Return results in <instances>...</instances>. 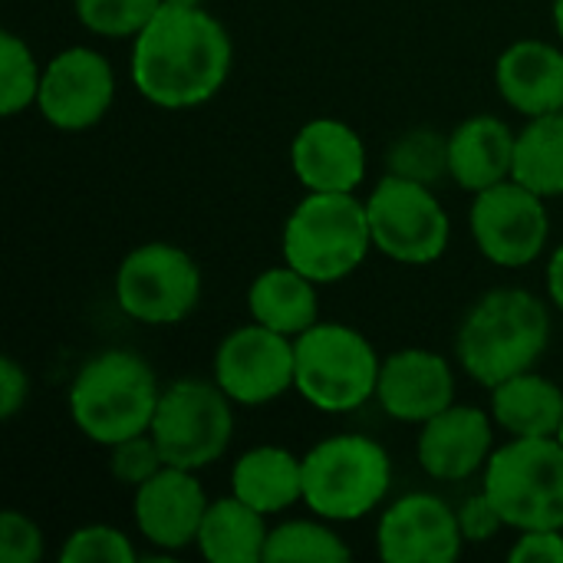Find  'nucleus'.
<instances>
[{
  "label": "nucleus",
  "mask_w": 563,
  "mask_h": 563,
  "mask_svg": "<svg viewBox=\"0 0 563 563\" xmlns=\"http://www.w3.org/2000/svg\"><path fill=\"white\" fill-rule=\"evenodd\" d=\"M234 66L228 26L205 7L162 3L132 40L129 73L139 96L158 109H195L211 102Z\"/></svg>",
  "instance_id": "f257e3e1"
},
{
  "label": "nucleus",
  "mask_w": 563,
  "mask_h": 563,
  "mask_svg": "<svg viewBox=\"0 0 563 563\" xmlns=\"http://www.w3.org/2000/svg\"><path fill=\"white\" fill-rule=\"evenodd\" d=\"M548 346L551 310L538 294L521 287H495L482 294L455 336L462 369L485 389L534 369Z\"/></svg>",
  "instance_id": "f03ea898"
},
{
  "label": "nucleus",
  "mask_w": 563,
  "mask_h": 563,
  "mask_svg": "<svg viewBox=\"0 0 563 563\" xmlns=\"http://www.w3.org/2000/svg\"><path fill=\"white\" fill-rule=\"evenodd\" d=\"M162 386L155 369L132 350L92 353L73 376L66 409L79 435L109 449L152 429Z\"/></svg>",
  "instance_id": "7ed1b4c3"
},
{
  "label": "nucleus",
  "mask_w": 563,
  "mask_h": 563,
  "mask_svg": "<svg viewBox=\"0 0 563 563\" xmlns=\"http://www.w3.org/2000/svg\"><path fill=\"white\" fill-rule=\"evenodd\" d=\"M373 251L366 198L356 191H307L284 221L280 254L313 284H340Z\"/></svg>",
  "instance_id": "20e7f679"
},
{
  "label": "nucleus",
  "mask_w": 563,
  "mask_h": 563,
  "mask_svg": "<svg viewBox=\"0 0 563 563\" xmlns=\"http://www.w3.org/2000/svg\"><path fill=\"white\" fill-rule=\"evenodd\" d=\"M393 488V459L369 435H330L303 455V505L330 521L369 518Z\"/></svg>",
  "instance_id": "39448f33"
},
{
  "label": "nucleus",
  "mask_w": 563,
  "mask_h": 563,
  "mask_svg": "<svg viewBox=\"0 0 563 563\" xmlns=\"http://www.w3.org/2000/svg\"><path fill=\"white\" fill-rule=\"evenodd\" d=\"M297 383L307 406L327 416H346L376 399L383 360L366 333L350 323L320 320L294 340Z\"/></svg>",
  "instance_id": "423d86ee"
},
{
  "label": "nucleus",
  "mask_w": 563,
  "mask_h": 563,
  "mask_svg": "<svg viewBox=\"0 0 563 563\" xmlns=\"http://www.w3.org/2000/svg\"><path fill=\"white\" fill-rule=\"evenodd\" d=\"M482 488L515 531H563V445L558 439H508L492 452Z\"/></svg>",
  "instance_id": "0eeeda50"
},
{
  "label": "nucleus",
  "mask_w": 563,
  "mask_h": 563,
  "mask_svg": "<svg viewBox=\"0 0 563 563\" xmlns=\"http://www.w3.org/2000/svg\"><path fill=\"white\" fill-rule=\"evenodd\" d=\"M119 310L145 327H175L188 320L205 294L198 261L172 241L132 247L112 280Z\"/></svg>",
  "instance_id": "6e6552de"
},
{
  "label": "nucleus",
  "mask_w": 563,
  "mask_h": 563,
  "mask_svg": "<svg viewBox=\"0 0 563 563\" xmlns=\"http://www.w3.org/2000/svg\"><path fill=\"white\" fill-rule=\"evenodd\" d=\"M148 432L158 442L165 465L201 472L224 459L231 445L234 402L214 379H175L162 386V399Z\"/></svg>",
  "instance_id": "1a4fd4ad"
},
{
  "label": "nucleus",
  "mask_w": 563,
  "mask_h": 563,
  "mask_svg": "<svg viewBox=\"0 0 563 563\" xmlns=\"http://www.w3.org/2000/svg\"><path fill=\"white\" fill-rule=\"evenodd\" d=\"M373 251L383 257L426 267L445 257L452 241V221L432 185L386 172L366 198Z\"/></svg>",
  "instance_id": "9d476101"
},
{
  "label": "nucleus",
  "mask_w": 563,
  "mask_h": 563,
  "mask_svg": "<svg viewBox=\"0 0 563 563\" xmlns=\"http://www.w3.org/2000/svg\"><path fill=\"white\" fill-rule=\"evenodd\" d=\"M468 231L475 247L495 267H528L534 264L551 241V214L548 198L531 191L528 185L508 178L478 195H472Z\"/></svg>",
  "instance_id": "9b49d317"
},
{
  "label": "nucleus",
  "mask_w": 563,
  "mask_h": 563,
  "mask_svg": "<svg viewBox=\"0 0 563 563\" xmlns=\"http://www.w3.org/2000/svg\"><path fill=\"white\" fill-rule=\"evenodd\" d=\"M214 383L234 406H271L297 383L294 340L264 327L247 323L231 330L214 350Z\"/></svg>",
  "instance_id": "f8f14e48"
},
{
  "label": "nucleus",
  "mask_w": 563,
  "mask_h": 563,
  "mask_svg": "<svg viewBox=\"0 0 563 563\" xmlns=\"http://www.w3.org/2000/svg\"><path fill=\"white\" fill-rule=\"evenodd\" d=\"M112 102L115 73L99 49L66 46L43 66L36 109L53 129L86 132L109 115Z\"/></svg>",
  "instance_id": "ddd939ff"
},
{
  "label": "nucleus",
  "mask_w": 563,
  "mask_h": 563,
  "mask_svg": "<svg viewBox=\"0 0 563 563\" xmlns=\"http://www.w3.org/2000/svg\"><path fill=\"white\" fill-rule=\"evenodd\" d=\"M376 551L386 563H455L465 551L459 511L439 495L409 492L379 515Z\"/></svg>",
  "instance_id": "4468645a"
},
{
  "label": "nucleus",
  "mask_w": 563,
  "mask_h": 563,
  "mask_svg": "<svg viewBox=\"0 0 563 563\" xmlns=\"http://www.w3.org/2000/svg\"><path fill=\"white\" fill-rule=\"evenodd\" d=\"M208 505L198 472L178 465H165L132 492L135 528L162 554H178L198 541Z\"/></svg>",
  "instance_id": "2eb2a0df"
},
{
  "label": "nucleus",
  "mask_w": 563,
  "mask_h": 563,
  "mask_svg": "<svg viewBox=\"0 0 563 563\" xmlns=\"http://www.w3.org/2000/svg\"><path fill=\"white\" fill-rule=\"evenodd\" d=\"M495 419L485 409L452 402L419 426L416 459L435 482H468L495 452Z\"/></svg>",
  "instance_id": "dca6fc26"
},
{
  "label": "nucleus",
  "mask_w": 563,
  "mask_h": 563,
  "mask_svg": "<svg viewBox=\"0 0 563 563\" xmlns=\"http://www.w3.org/2000/svg\"><path fill=\"white\" fill-rule=\"evenodd\" d=\"M376 402L389 419L422 426L455 402V369L435 350H396L383 360Z\"/></svg>",
  "instance_id": "f3484780"
},
{
  "label": "nucleus",
  "mask_w": 563,
  "mask_h": 563,
  "mask_svg": "<svg viewBox=\"0 0 563 563\" xmlns=\"http://www.w3.org/2000/svg\"><path fill=\"white\" fill-rule=\"evenodd\" d=\"M290 168L307 191H360L366 181L363 135L343 119L317 115L290 142Z\"/></svg>",
  "instance_id": "a211bd4d"
},
{
  "label": "nucleus",
  "mask_w": 563,
  "mask_h": 563,
  "mask_svg": "<svg viewBox=\"0 0 563 563\" xmlns=\"http://www.w3.org/2000/svg\"><path fill=\"white\" fill-rule=\"evenodd\" d=\"M495 89L521 115H548L563 109V43L515 40L495 59Z\"/></svg>",
  "instance_id": "6ab92c4d"
},
{
  "label": "nucleus",
  "mask_w": 563,
  "mask_h": 563,
  "mask_svg": "<svg viewBox=\"0 0 563 563\" xmlns=\"http://www.w3.org/2000/svg\"><path fill=\"white\" fill-rule=\"evenodd\" d=\"M515 142L518 132L492 112L462 119L449 132V178L468 195L508 181L515 175Z\"/></svg>",
  "instance_id": "aec40b11"
},
{
  "label": "nucleus",
  "mask_w": 563,
  "mask_h": 563,
  "mask_svg": "<svg viewBox=\"0 0 563 563\" xmlns=\"http://www.w3.org/2000/svg\"><path fill=\"white\" fill-rule=\"evenodd\" d=\"M231 495L274 518L303 501V455L284 445H254L231 468Z\"/></svg>",
  "instance_id": "412c9836"
},
{
  "label": "nucleus",
  "mask_w": 563,
  "mask_h": 563,
  "mask_svg": "<svg viewBox=\"0 0 563 563\" xmlns=\"http://www.w3.org/2000/svg\"><path fill=\"white\" fill-rule=\"evenodd\" d=\"M247 310L254 323H264L290 340L320 323V284L290 267L287 261L261 271L247 287Z\"/></svg>",
  "instance_id": "4be33fe9"
},
{
  "label": "nucleus",
  "mask_w": 563,
  "mask_h": 563,
  "mask_svg": "<svg viewBox=\"0 0 563 563\" xmlns=\"http://www.w3.org/2000/svg\"><path fill=\"white\" fill-rule=\"evenodd\" d=\"M492 419L508 439H558L563 422V389L528 369L492 389Z\"/></svg>",
  "instance_id": "5701e85b"
},
{
  "label": "nucleus",
  "mask_w": 563,
  "mask_h": 563,
  "mask_svg": "<svg viewBox=\"0 0 563 563\" xmlns=\"http://www.w3.org/2000/svg\"><path fill=\"white\" fill-rule=\"evenodd\" d=\"M267 538V515L254 511L238 495H228L208 505L195 548L211 563H261Z\"/></svg>",
  "instance_id": "b1692460"
},
{
  "label": "nucleus",
  "mask_w": 563,
  "mask_h": 563,
  "mask_svg": "<svg viewBox=\"0 0 563 563\" xmlns=\"http://www.w3.org/2000/svg\"><path fill=\"white\" fill-rule=\"evenodd\" d=\"M515 181L541 198H563V109L534 115L515 142Z\"/></svg>",
  "instance_id": "393cba45"
},
{
  "label": "nucleus",
  "mask_w": 563,
  "mask_h": 563,
  "mask_svg": "<svg viewBox=\"0 0 563 563\" xmlns=\"http://www.w3.org/2000/svg\"><path fill=\"white\" fill-rule=\"evenodd\" d=\"M350 544L323 518H297L271 528L264 561L267 563H336L350 561Z\"/></svg>",
  "instance_id": "a878e982"
},
{
  "label": "nucleus",
  "mask_w": 563,
  "mask_h": 563,
  "mask_svg": "<svg viewBox=\"0 0 563 563\" xmlns=\"http://www.w3.org/2000/svg\"><path fill=\"white\" fill-rule=\"evenodd\" d=\"M40 82H43V66L36 63L30 43L3 30L0 33V112L13 119L30 106H36Z\"/></svg>",
  "instance_id": "bb28decb"
},
{
  "label": "nucleus",
  "mask_w": 563,
  "mask_h": 563,
  "mask_svg": "<svg viewBox=\"0 0 563 563\" xmlns=\"http://www.w3.org/2000/svg\"><path fill=\"white\" fill-rule=\"evenodd\" d=\"M386 172L439 185L449 175V135L435 129H409L386 152Z\"/></svg>",
  "instance_id": "cd10ccee"
},
{
  "label": "nucleus",
  "mask_w": 563,
  "mask_h": 563,
  "mask_svg": "<svg viewBox=\"0 0 563 563\" xmlns=\"http://www.w3.org/2000/svg\"><path fill=\"white\" fill-rule=\"evenodd\" d=\"M158 7L162 0H73L76 20L106 40H135Z\"/></svg>",
  "instance_id": "c85d7f7f"
},
{
  "label": "nucleus",
  "mask_w": 563,
  "mask_h": 563,
  "mask_svg": "<svg viewBox=\"0 0 563 563\" xmlns=\"http://www.w3.org/2000/svg\"><path fill=\"white\" fill-rule=\"evenodd\" d=\"M63 563H135L139 551L132 538L122 528L112 525H82L76 528L63 548H59Z\"/></svg>",
  "instance_id": "c756f323"
},
{
  "label": "nucleus",
  "mask_w": 563,
  "mask_h": 563,
  "mask_svg": "<svg viewBox=\"0 0 563 563\" xmlns=\"http://www.w3.org/2000/svg\"><path fill=\"white\" fill-rule=\"evenodd\" d=\"M162 468H165V455H162L158 442L152 439V432H142V435L109 445V475L132 492L139 485H145L152 475H158Z\"/></svg>",
  "instance_id": "7c9ffc66"
},
{
  "label": "nucleus",
  "mask_w": 563,
  "mask_h": 563,
  "mask_svg": "<svg viewBox=\"0 0 563 563\" xmlns=\"http://www.w3.org/2000/svg\"><path fill=\"white\" fill-rule=\"evenodd\" d=\"M43 551L40 525L23 511L7 508L0 515V563H40Z\"/></svg>",
  "instance_id": "2f4dec72"
},
{
  "label": "nucleus",
  "mask_w": 563,
  "mask_h": 563,
  "mask_svg": "<svg viewBox=\"0 0 563 563\" xmlns=\"http://www.w3.org/2000/svg\"><path fill=\"white\" fill-rule=\"evenodd\" d=\"M459 528H462L465 544H488L505 528V518L495 508V501L485 495V488L478 495H472V498L462 501V508H459Z\"/></svg>",
  "instance_id": "473e14b6"
},
{
  "label": "nucleus",
  "mask_w": 563,
  "mask_h": 563,
  "mask_svg": "<svg viewBox=\"0 0 563 563\" xmlns=\"http://www.w3.org/2000/svg\"><path fill=\"white\" fill-rule=\"evenodd\" d=\"M511 563H563V531L541 528V531H518L511 551Z\"/></svg>",
  "instance_id": "72a5a7b5"
},
{
  "label": "nucleus",
  "mask_w": 563,
  "mask_h": 563,
  "mask_svg": "<svg viewBox=\"0 0 563 563\" xmlns=\"http://www.w3.org/2000/svg\"><path fill=\"white\" fill-rule=\"evenodd\" d=\"M30 399V373L13 360L3 356L0 360V419H13Z\"/></svg>",
  "instance_id": "f704fd0d"
},
{
  "label": "nucleus",
  "mask_w": 563,
  "mask_h": 563,
  "mask_svg": "<svg viewBox=\"0 0 563 563\" xmlns=\"http://www.w3.org/2000/svg\"><path fill=\"white\" fill-rule=\"evenodd\" d=\"M548 300L563 313V244L554 247L548 261Z\"/></svg>",
  "instance_id": "c9c22d12"
},
{
  "label": "nucleus",
  "mask_w": 563,
  "mask_h": 563,
  "mask_svg": "<svg viewBox=\"0 0 563 563\" xmlns=\"http://www.w3.org/2000/svg\"><path fill=\"white\" fill-rule=\"evenodd\" d=\"M551 16H554V30H558V36H561V43H563V0H554Z\"/></svg>",
  "instance_id": "e433bc0d"
},
{
  "label": "nucleus",
  "mask_w": 563,
  "mask_h": 563,
  "mask_svg": "<svg viewBox=\"0 0 563 563\" xmlns=\"http://www.w3.org/2000/svg\"><path fill=\"white\" fill-rule=\"evenodd\" d=\"M162 3H172V7H205V0H162Z\"/></svg>",
  "instance_id": "4c0bfd02"
},
{
  "label": "nucleus",
  "mask_w": 563,
  "mask_h": 563,
  "mask_svg": "<svg viewBox=\"0 0 563 563\" xmlns=\"http://www.w3.org/2000/svg\"><path fill=\"white\" fill-rule=\"evenodd\" d=\"M558 442H561V445H563V422H561V432H558Z\"/></svg>",
  "instance_id": "58836bf2"
}]
</instances>
